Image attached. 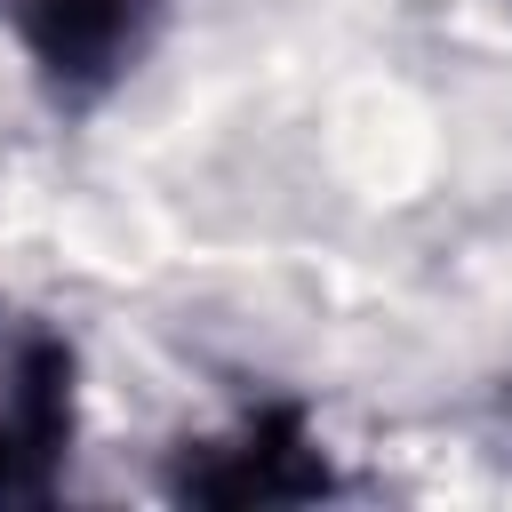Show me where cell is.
I'll use <instances>...</instances> for the list:
<instances>
[{
  "mask_svg": "<svg viewBox=\"0 0 512 512\" xmlns=\"http://www.w3.org/2000/svg\"><path fill=\"white\" fill-rule=\"evenodd\" d=\"M24 40L64 88H104L144 40V0H24Z\"/></svg>",
  "mask_w": 512,
  "mask_h": 512,
  "instance_id": "cell-1",
  "label": "cell"
}]
</instances>
